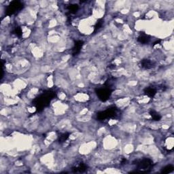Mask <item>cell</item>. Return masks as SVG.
I'll return each instance as SVG.
<instances>
[{
	"label": "cell",
	"instance_id": "cell-17",
	"mask_svg": "<svg viewBox=\"0 0 174 174\" xmlns=\"http://www.w3.org/2000/svg\"><path fill=\"white\" fill-rule=\"evenodd\" d=\"M126 160L125 159V158H124V159L122 160V162H121V163H122V164H124V162H126Z\"/></svg>",
	"mask_w": 174,
	"mask_h": 174
},
{
	"label": "cell",
	"instance_id": "cell-4",
	"mask_svg": "<svg viewBox=\"0 0 174 174\" xmlns=\"http://www.w3.org/2000/svg\"><path fill=\"white\" fill-rule=\"evenodd\" d=\"M137 169L140 170L139 172H145L153 167V162L150 158H143L140 160H136Z\"/></svg>",
	"mask_w": 174,
	"mask_h": 174
},
{
	"label": "cell",
	"instance_id": "cell-9",
	"mask_svg": "<svg viewBox=\"0 0 174 174\" xmlns=\"http://www.w3.org/2000/svg\"><path fill=\"white\" fill-rule=\"evenodd\" d=\"M144 94L147 97L153 98L156 94V89L154 87H146L144 89Z\"/></svg>",
	"mask_w": 174,
	"mask_h": 174
},
{
	"label": "cell",
	"instance_id": "cell-18",
	"mask_svg": "<svg viewBox=\"0 0 174 174\" xmlns=\"http://www.w3.org/2000/svg\"><path fill=\"white\" fill-rule=\"evenodd\" d=\"M160 41V40H158V41H156V42H155L154 43V45H156V44H157V43H158Z\"/></svg>",
	"mask_w": 174,
	"mask_h": 174
},
{
	"label": "cell",
	"instance_id": "cell-13",
	"mask_svg": "<svg viewBox=\"0 0 174 174\" xmlns=\"http://www.w3.org/2000/svg\"><path fill=\"white\" fill-rule=\"evenodd\" d=\"M79 6L76 4H71L67 6V10L71 14H75L78 10Z\"/></svg>",
	"mask_w": 174,
	"mask_h": 174
},
{
	"label": "cell",
	"instance_id": "cell-12",
	"mask_svg": "<svg viewBox=\"0 0 174 174\" xmlns=\"http://www.w3.org/2000/svg\"><path fill=\"white\" fill-rule=\"evenodd\" d=\"M69 135H70V134H69V133H64L63 134H61L60 135L58 136V143H63L65 142V141L67 140L68 138H69Z\"/></svg>",
	"mask_w": 174,
	"mask_h": 174
},
{
	"label": "cell",
	"instance_id": "cell-14",
	"mask_svg": "<svg viewBox=\"0 0 174 174\" xmlns=\"http://www.w3.org/2000/svg\"><path fill=\"white\" fill-rule=\"evenodd\" d=\"M174 170V167L171 164H169V165H167L166 167H163L161 170V173H170L171 172H173Z\"/></svg>",
	"mask_w": 174,
	"mask_h": 174
},
{
	"label": "cell",
	"instance_id": "cell-6",
	"mask_svg": "<svg viewBox=\"0 0 174 174\" xmlns=\"http://www.w3.org/2000/svg\"><path fill=\"white\" fill-rule=\"evenodd\" d=\"M83 44H84V41L81 40H77L75 41L74 46H73L72 48V55L76 56L80 52L81 49H82Z\"/></svg>",
	"mask_w": 174,
	"mask_h": 174
},
{
	"label": "cell",
	"instance_id": "cell-8",
	"mask_svg": "<svg viewBox=\"0 0 174 174\" xmlns=\"http://www.w3.org/2000/svg\"><path fill=\"white\" fill-rule=\"evenodd\" d=\"M150 40V37L148 35L145 34L144 33H141L139 35V37H137V41L138 42L142 43V44H145L147 43Z\"/></svg>",
	"mask_w": 174,
	"mask_h": 174
},
{
	"label": "cell",
	"instance_id": "cell-2",
	"mask_svg": "<svg viewBox=\"0 0 174 174\" xmlns=\"http://www.w3.org/2000/svg\"><path fill=\"white\" fill-rule=\"evenodd\" d=\"M118 116V110L116 107H109L105 111L97 113V118L99 121H104L108 118H116Z\"/></svg>",
	"mask_w": 174,
	"mask_h": 174
},
{
	"label": "cell",
	"instance_id": "cell-15",
	"mask_svg": "<svg viewBox=\"0 0 174 174\" xmlns=\"http://www.w3.org/2000/svg\"><path fill=\"white\" fill-rule=\"evenodd\" d=\"M103 19H99L98 21L97 22V23L95 24V25H94V31H97V30H99L100 28L102 27V25H103Z\"/></svg>",
	"mask_w": 174,
	"mask_h": 174
},
{
	"label": "cell",
	"instance_id": "cell-1",
	"mask_svg": "<svg viewBox=\"0 0 174 174\" xmlns=\"http://www.w3.org/2000/svg\"><path fill=\"white\" fill-rule=\"evenodd\" d=\"M56 96V92L52 90L45 91L40 95L35 98L32 102V104L35 107L37 111H40L42 109L49 105L52 99Z\"/></svg>",
	"mask_w": 174,
	"mask_h": 174
},
{
	"label": "cell",
	"instance_id": "cell-3",
	"mask_svg": "<svg viewBox=\"0 0 174 174\" xmlns=\"http://www.w3.org/2000/svg\"><path fill=\"white\" fill-rule=\"evenodd\" d=\"M24 5L21 1H12L10 4L7 5L5 10V14L6 16H11L15 13L19 12L23 8Z\"/></svg>",
	"mask_w": 174,
	"mask_h": 174
},
{
	"label": "cell",
	"instance_id": "cell-5",
	"mask_svg": "<svg viewBox=\"0 0 174 174\" xmlns=\"http://www.w3.org/2000/svg\"><path fill=\"white\" fill-rule=\"evenodd\" d=\"M112 90H113L111 89V88L105 86L103 87V88L96 89V93H97V95L101 101L105 102L109 99Z\"/></svg>",
	"mask_w": 174,
	"mask_h": 174
},
{
	"label": "cell",
	"instance_id": "cell-11",
	"mask_svg": "<svg viewBox=\"0 0 174 174\" xmlns=\"http://www.w3.org/2000/svg\"><path fill=\"white\" fill-rule=\"evenodd\" d=\"M150 115L152 117V120L154 121H159L161 119V116L158 114V112H156L155 110H150Z\"/></svg>",
	"mask_w": 174,
	"mask_h": 174
},
{
	"label": "cell",
	"instance_id": "cell-16",
	"mask_svg": "<svg viewBox=\"0 0 174 174\" xmlns=\"http://www.w3.org/2000/svg\"><path fill=\"white\" fill-rule=\"evenodd\" d=\"M13 33H14L16 35H17V36L20 37V36H21V35H22V32L21 29H20V27H18L15 28L14 31H13Z\"/></svg>",
	"mask_w": 174,
	"mask_h": 174
},
{
	"label": "cell",
	"instance_id": "cell-10",
	"mask_svg": "<svg viewBox=\"0 0 174 174\" xmlns=\"http://www.w3.org/2000/svg\"><path fill=\"white\" fill-rule=\"evenodd\" d=\"M73 172H75V173H77V172H80V173H83L85 171H86L87 169V166L83 162H81V163L79 164L77 167H73L72 169Z\"/></svg>",
	"mask_w": 174,
	"mask_h": 174
},
{
	"label": "cell",
	"instance_id": "cell-7",
	"mask_svg": "<svg viewBox=\"0 0 174 174\" xmlns=\"http://www.w3.org/2000/svg\"><path fill=\"white\" fill-rule=\"evenodd\" d=\"M139 65H140L141 67L143 68V69H151V68L154 67V63H153L151 60L147 59V58L141 60L140 61V63H139Z\"/></svg>",
	"mask_w": 174,
	"mask_h": 174
}]
</instances>
